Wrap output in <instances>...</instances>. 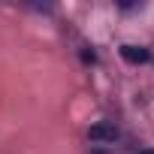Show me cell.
<instances>
[{
	"label": "cell",
	"instance_id": "obj_1",
	"mask_svg": "<svg viewBox=\"0 0 154 154\" xmlns=\"http://www.w3.org/2000/svg\"><path fill=\"white\" fill-rule=\"evenodd\" d=\"M121 136V130L115 127V121H97L88 130V142L91 145H115Z\"/></svg>",
	"mask_w": 154,
	"mask_h": 154
},
{
	"label": "cell",
	"instance_id": "obj_2",
	"mask_svg": "<svg viewBox=\"0 0 154 154\" xmlns=\"http://www.w3.org/2000/svg\"><path fill=\"white\" fill-rule=\"evenodd\" d=\"M121 57H124L127 63H145L151 54H148V48H142V45H121Z\"/></svg>",
	"mask_w": 154,
	"mask_h": 154
},
{
	"label": "cell",
	"instance_id": "obj_3",
	"mask_svg": "<svg viewBox=\"0 0 154 154\" xmlns=\"http://www.w3.org/2000/svg\"><path fill=\"white\" fill-rule=\"evenodd\" d=\"M94 57H97L94 51H82V60H88V63H94Z\"/></svg>",
	"mask_w": 154,
	"mask_h": 154
},
{
	"label": "cell",
	"instance_id": "obj_4",
	"mask_svg": "<svg viewBox=\"0 0 154 154\" xmlns=\"http://www.w3.org/2000/svg\"><path fill=\"white\" fill-rule=\"evenodd\" d=\"M139 154H154V148H142V151H139Z\"/></svg>",
	"mask_w": 154,
	"mask_h": 154
}]
</instances>
